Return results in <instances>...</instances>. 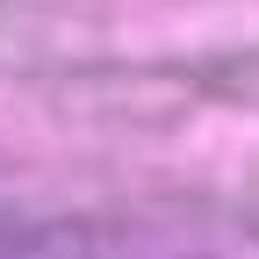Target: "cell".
<instances>
[{
	"label": "cell",
	"instance_id": "6da1fadb",
	"mask_svg": "<svg viewBox=\"0 0 259 259\" xmlns=\"http://www.w3.org/2000/svg\"><path fill=\"white\" fill-rule=\"evenodd\" d=\"M0 259H180V252H130V245H79V238H15L0 231Z\"/></svg>",
	"mask_w": 259,
	"mask_h": 259
}]
</instances>
